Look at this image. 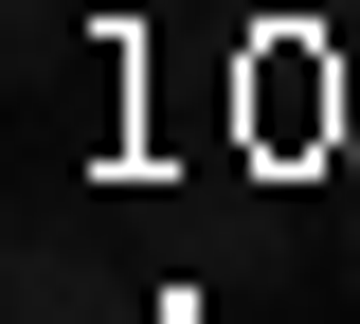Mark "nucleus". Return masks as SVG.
Instances as JSON below:
<instances>
[{
    "instance_id": "nucleus-1",
    "label": "nucleus",
    "mask_w": 360,
    "mask_h": 324,
    "mask_svg": "<svg viewBox=\"0 0 360 324\" xmlns=\"http://www.w3.org/2000/svg\"><path fill=\"white\" fill-rule=\"evenodd\" d=\"M18 324H127V306H108V252H90L72 198H37V216H18Z\"/></svg>"
},
{
    "instance_id": "nucleus-2",
    "label": "nucleus",
    "mask_w": 360,
    "mask_h": 324,
    "mask_svg": "<svg viewBox=\"0 0 360 324\" xmlns=\"http://www.w3.org/2000/svg\"><path fill=\"white\" fill-rule=\"evenodd\" d=\"M342 18H360V0H342Z\"/></svg>"
}]
</instances>
